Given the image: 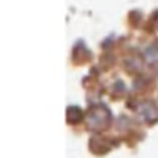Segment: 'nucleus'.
<instances>
[{
	"label": "nucleus",
	"instance_id": "f257e3e1",
	"mask_svg": "<svg viewBox=\"0 0 158 158\" xmlns=\"http://www.w3.org/2000/svg\"><path fill=\"white\" fill-rule=\"evenodd\" d=\"M111 122L110 110L104 106H95L88 111V127L94 130L106 129Z\"/></svg>",
	"mask_w": 158,
	"mask_h": 158
},
{
	"label": "nucleus",
	"instance_id": "f03ea898",
	"mask_svg": "<svg viewBox=\"0 0 158 158\" xmlns=\"http://www.w3.org/2000/svg\"><path fill=\"white\" fill-rule=\"evenodd\" d=\"M139 114L145 118L147 122H155L158 117V111L155 106H152L151 102H143L139 106Z\"/></svg>",
	"mask_w": 158,
	"mask_h": 158
},
{
	"label": "nucleus",
	"instance_id": "7ed1b4c3",
	"mask_svg": "<svg viewBox=\"0 0 158 158\" xmlns=\"http://www.w3.org/2000/svg\"><path fill=\"white\" fill-rule=\"evenodd\" d=\"M82 118V111L78 107H70L68 110V120L70 123H76Z\"/></svg>",
	"mask_w": 158,
	"mask_h": 158
}]
</instances>
